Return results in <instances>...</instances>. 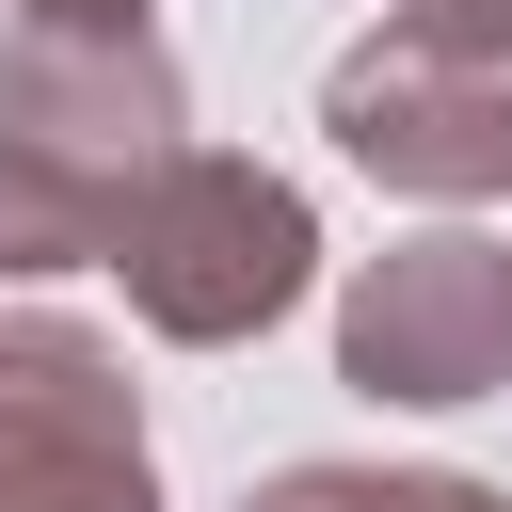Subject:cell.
Masks as SVG:
<instances>
[{"mask_svg":"<svg viewBox=\"0 0 512 512\" xmlns=\"http://www.w3.org/2000/svg\"><path fill=\"white\" fill-rule=\"evenodd\" d=\"M112 288H128L144 336H176V352H240V336H272V320L320 288V208H304L272 160L192 144V160H160V176L128 192V224H112Z\"/></svg>","mask_w":512,"mask_h":512,"instance_id":"6da1fadb","label":"cell"},{"mask_svg":"<svg viewBox=\"0 0 512 512\" xmlns=\"http://www.w3.org/2000/svg\"><path fill=\"white\" fill-rule=\"evenodd\" d=\"M0 144H32L80 192H144L160 160H192V80L160 48V16H0Z\"/></svg>","mask_w":512,"mask_h":512,"instance_id":"7a4b0ae2","label":"cell"},{"mask_svg":"<svg viewBox=\"0 0 512 512\" xmlns=\"http://www.w3.org/2000/svg\"><path fill=\"white\" fill-rule=\"evenodd\" d=\"M336 384L384 416H464L512 384V240L480 224H416L384 256H352L336 288Z\"/></svg>","mask_w":512,"mask_h":512,"instance_id":"3957f363","label":"cell"},{"mask_svg":"<svg viewBox=\"0 0 512 512\" xmlns=\"http://www.w3.org/2000/svg\"><path fill=\"white\" fill-rule=\"evenodd\" d=\"M320 128H336L352 176H384V192H416V208H496V192H512V48L384 16L368 48H336Z\"/></svg>","mask_w":512,"mask_h":512,"instance_id":"277c9868","label":"cell"},{"mask_svg":"<svg viewBox=\"0 0 512 512\" xmlns=\"http://www.w3.org/2000/svg\"><path fill=\"white\" fill-rule=\"evenodd\" d=\"M0 512H160L144 384L96 320L0 304Z\"/></svg>","mask_w":512,"mask_h":512,"instance_id":"5b68a950","label":"cell"},{"mask_svg":"<svg viewBox=\"0 0 512 512\" xmlns=\"http://www.w3.org/2000/svg\"><path fill=\"white\" fill-rule=\"evenodd\" d=\"M112 192L48 176L32 144H0V288H64V272H112Z\"/></svg>","mask_w":512,"mask_h":512,"instance_id":"8992f818","label":"cell"},{"mask_svg":"<svg viewBox=\"0 0 512 512\" xmlns=\"http://www.w3.org/2000/svg\"><path fill=\"white\" fill-rule=\"evenodd\" d=\"M240 512H512V496L464 464H272Z\"/></svg>","mask_w":512,"mask_h":512,"instance_id":"52a82bcc","label":"cell"},{"mask_svg":"<svg viewBox=\"0 0 512 512\" xmlns=\"http://www.w3.org/2000/svg\"><path fill=\"white\" fill-rule=\"evenodd\" d=\"M384 16H416V32H480V48H512V0H384Z\"/></svg>","mask_w":512,"mask_h":512,"instance_id":"ba28073f","label":"cell"},{"mask_svg":"<svg viewBox=\"0 0 512 512\" xmlns=\"http://www.w3.org/2000/svg\"><path fill=\"white\" fill-rule=\"evenodd\" d=\"M16 16H144V0H16Z\"/></svg>","mask_w":512,"mask_h":512,"instance_id":"9c48e42d","label":"cell"}]
</instances>
